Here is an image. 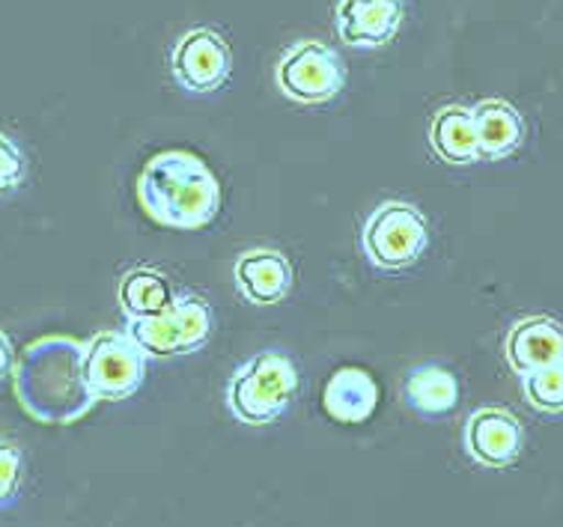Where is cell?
I'll use <instances>...</instances> for the list:
<instances>
[{"instance_id": "obj_11", "label": "cell", "mask_w": 563, "mask_h": 527, "mask_svg": "<svg viewBox=\"0 0 563 527\" xmlns=\"http://www.w3.org/2000/svg\"><path fill=\"white\" fill-rule=\"evenodd\" d=\"M233 284L247 305H277L292 289V263L275 248H251L233 263Z\"/></svg>"}, {"instance_id": "obj_3", "label": "cell", "mask_w": 563, "mask_h": 527, "mask_svg": "<svg viewBox=\"0 0 563 527\" xmlns=\"http://www.w3.org/2000/svg\"><path fill=\"white\" fill-rule=\"evenodd\" d=\"M296 391L298 370L292 358L284 352H260L233 373L227 406L242 424L266 426L287 415Z\"/></svg>"}, {"instance_id": "obj_5", "label": "cell", "mask_w": 563, "mask_h": 527, "mask_svg": "<svg viewBox=\"0 0 563 527\" xmlns=\"http://www.w3.org/2000/svg\"><path fill=\"white\" fill-rule=\"evenodd\" d=\"M125 334L150 358H179L200 352L212 334V307L197 293H176L174 305L162 314L132 319Z\"/></svg>"}, {"instance_id": "obj_14", "label": "cell", "mask_w": 563, "mask_h": 527, "mask_svg": "<svg viewBox=\"0 0 563 527\" xmlns=\"http://www.w3.org/2000/svg\"><path fill=\"white\" fill-rule=\"evenodd\" d=\"M477 150L486 162L510 158L525 141V120L510 102L504 99H483L472 108Z\"/></svg>"}, {"instance_id": "obj_10", "label": "cell", "mask_w": 563, "mask_h": 527, "mask_svg": "<svg viewBox=\"0 0 563 527\" xmlns=\"http://www.w3.org/2000/svg\"><path fill=\"white\" fill-rule=\"evenodd\" d=\"M504 358L516 375L563 364V325L552 316H525L504 340Z\"/></svg>"}, {"instance_id": "obj_6", "label": "cell", "mask_w": 563, "mask_h": 527, "mask_svg": "<svg viewBox=\"0 0 563 527\" xmlns=\"http://www.w3.org/2000/svg\"><path fill=\"white\" fill-rule=\"evenodd\" d=\"M277 90L296 105H325L338 99L346 69L325 42L305 40L280 54L275 69Z\"/></svg>"}, {"instance_id": "obj_15", "label": "cell", "mask_w": 563, "mask_h": 527, "mask_svg": "<svg viewBox=\"0 0 563 527\" xmlns=\"http://www.w3.org/2000/svg\"><path fill=\"white\" fill-rule=\"evenodd\" d=\"M430 146L441 162L456 164V167L477 162L481 150H477L472 108H465V105H444L430 122Z\"/></svg>"}, {"instance_id": "obj_7", "label": "cell", "mask_w": 563, "mask_h": 527, "mask_svg": "<svg viewBox=\"0 0 563 527\" xmlns=\"http://www.w3.org/2000/svg\"><path fill=\"white\" fill-rule=\"evenodd\" d=\"M146 355L125 331H102L87 343L84 375L96 399H129L146 378Z\"/></svg>"}, {"instance_id": "obj_8", "label": "cell", "mask_w": 563, "mask_h": 527, "mask_svg": "<svg viewBox=\"0 0 563 527\" xmlns=\"http://www.w3.org/2000/svg\"><path fill=\"white\" fill-rule=\"evenodd\" d=\"M230 48L212 28H195L179 36L170 52V72L188 92H216L230 81Z\"/></svg>"}, {"instance_id": "obj_18", "label": "cell", "mask_w": 563, "mask_h": 527, "mask_svg": "<svg viewBox=\"0 0 563 527\" xmlns=\"http://www.w3.org/2000/svg\"><path fill=\"white\" fill-rule=\"evenodd\" d=\"M522 391L540 415H563V364L525 375Z\"/></svg>"}, {"instance_id": "obj_4", "label": "cell", "mask_w": 563, "mask_h": 527, "mask_svg": "<svg viewBox=\"0 0 563 527\" xmlns=\"http://www.w3.org/2000/svg\"><path fill=\"white\" fill-rule=\"evenodd\" d=\"M430 244V227L418 206L385 200L373 209L361 230V248L369 265L385 274H400L418 263Z\"/></svg>"}, {"instance_id": "obj_20", "label": "cell", "mask_w": 563, "mask_h": 527, "mask_svg": "<svg viewBox=\"0 0 563 527\" xmlns=\"http://www.w3.org/2000/svg\"><path fill=\"white\" fill-rule=\"evenodd\" d=\"M24 173H27V162H24L19 143L10 141L7 134H0V200L19 191L21 183H24Z\"/></svg>"}, {"instance_id": "obj_21", "label": "cell", "mask_w": 563, "mask_h": 527, "mask_svg": "<svg viewBox=\"0 0 563 527\" xmlns=\"http://www.w3.org/2000/svg\"><path fill=\"white\" fill-rule=\"evenodd\" d=\"M15 370V352H12L10 337L0 331V382Z\"/></svg>"}, {"instance_id": "obj_1", "label": "cell", "mask_w": 563, "mask_h": 527, "mask_svg": "<svg viewBox=\"0 0 563 527\" xmlns=\"http://www.w3.org/2000/svg\"><path fill=\"white\" fill-rule=\"evenodd\" d=\"M87 343L73 337L33 340L12 370L21 408L40 424H75L99 403L84 375Z\"/></svg>"}, {"instance_id": "obj_16", "label": "cell", "mask_w": 563, "mask_h": 527, "mask_svg": "<svg viewBox=\"0 0 563 527\" xmlns=\"http://www.w3.org/2000/svg\"><path fill=\"white\" fill-rule=\"evenodd\" d=\"M402 394L411 411H418L420 417H444L460 403V382L444 366L420 364L406 375Z\"/></svg>"}, {"instance_id": "obj_12", "label": "cell", "mask_w": 563, "mask_h": 527, "mask_svg": "<svg viewBox=\"0 0 563 527\" xmlns=\"http://www.w3.org/2000/svg\"><path fill=\"white\" fill-rule=\"evenodd\" d=\"M402 28V0H340V40L355 48H379Z\"/></svg>"}, {"instance_id": "obj_13", "label": "cell", "mask_w": 563, "mask_h": 527, "mask_svg": "<svg viewBox=\"0 0 563 527\" xmlns=\"http://www.w3.org/2000/svg\"><path fill=\"white\" fill-rule=\"evenodd\" d=\"M322 406L340 424H364L379 406V385L361 366H340L325 382Z\"/></svg>"}, {"instance_id": "obj_9", "label": "cell", "mask_w": 563, "mask_h": 527, "mask_svg": "<svg viewBox=\"0 0 563 527\" xmlns=\"http://www.w3.org/2000/svg\"><path fill=\"white\" fill-rule=\"evenodd\" d=\"M465 453L483 468H510L525 444L519 417L498 406H483L468 415L462 429Z\"/></svg>"}, {"instance_id": "obj_17", "label": "cell", "mask_w": 563, "mask_h": 527, "mask_svg": "<svg viewBox=\"0 0 563 527\" xmlns=\"http://www.w3.org/2000/svg\"><path fill=\"white\" fill-rule=\"evenodd\" d=\"M117 298H120V310L125 319H146V316L162 314L164 307L174 305V286L162 272H155L150 265H137L120 277L117 286Z\"/></svg>"}, {"instance_id": "obj_2", "label": "cell", "mask_w": 563, "mask_h": 527, "mask_svg": "<svg viewBox=\"0 0 563 527\" xmlns=\"http://www.w3.org/2000/svg\"><path fill=\"white\" fill-rule=\"evenodd\" d=\"M137 204L162 227L200 230L221 212V183L200 155L167 150L144 164Z\"/></svg>"}, {"instance_id": "obj_19", "label": "cell", "mask_w": 563, "mask_h": 527, "mask_svg": "<svg viewBox=\"0 0 563 527\" xmlns=\"http://www.w3.org/2000/svg\"><path fill=\"white\" fill-rule=\"evenodd\" d=\"M21 476H24V457L19 444L0 438V509H10L19 501Z\"/></svg>"}]
</instances>
